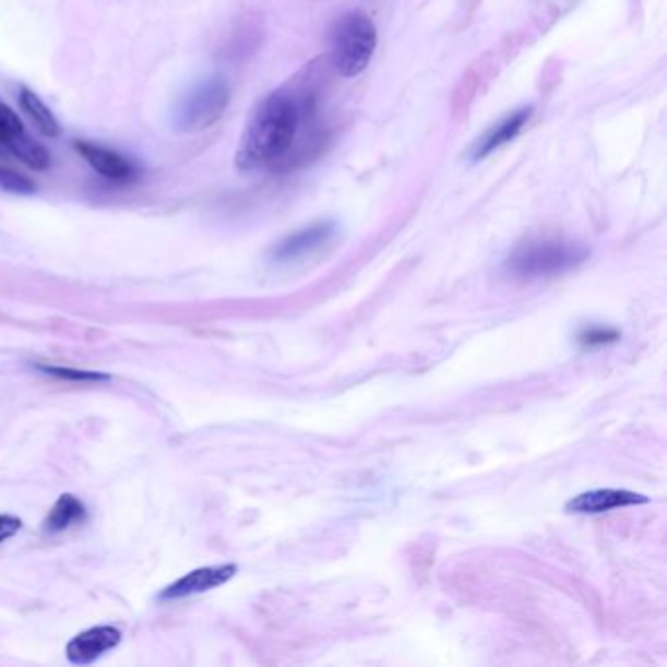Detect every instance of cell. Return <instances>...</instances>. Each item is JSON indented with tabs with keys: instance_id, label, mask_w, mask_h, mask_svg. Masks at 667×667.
<instances>
[{
	"instance_id": "cell-13",
	"label": "cell",
	"mask_w": 667,
	"mask_h": 667,
	"mask_svg": "<svg viewBox=\"0 0 667 667\" xmlns=\"http://www.w3.org/2000/svg\"><path fill=\"white\" fill-rule=\"evenodd\" d=\"M19 104L22 112L26 114L29 122L36 126L41 135L46 138H57L61 133V126L57 122L56 116L51 114L48 106L39 98L34 91H29L26 86H22L19 93Z\"/></svg>"
},
{
	"instance_id": "cell-8",
	"label": "cell",
	"mask_w": 667,
	"mask_h": 667,
	"mask_svg": "<svg viewBox=\"0 0 667 667\" xmlns=\"http://www.w3.org/2000/svg\"><path fill=\"white\" fill-rule=\"evenodd\" d=\"M648 501L646 496L629 491V489H592V491H583L580 496L570 499L565 503V511L573 515H602L615 509L644 505Z\"/></svg>"
},
{
	"instance_id": "cell-7",
	"label": "cell",
	"mask_w": 667,
	"mask_h": 667,
	"mask_svg": "<svg viewBox=\"0 0 667 667\" xmlns=\"http://www.w3.org/2000/svg\"><path fill=\"white\" fill-rule=\"evenodd\" d=\"M236 564L207 565V568H200V570L187 573V575H182L177 582L167 585V587L157 595V599H159V602H179V599H187L190 595L212 592V589H216L219 585L229 582L231 577H236Z\"/></svg>"
},
{
	"instance_id": "cell-14",
	"label": "cell",
	"mask_w": 667,
	"mask_h": 667,
	"mask_svg": "<svg viewBox=\"0 0 667 667\" xmlns=\"http://www.w3.org/2000/svg\"><path fill=\"white\" fill-rule=\"evenodd\" d=\"M39 372L41 374H48V377L59 378V380H69V382H108L110 374H104V372H95V370H79V368H65V367H46V365H38Z\"/></svg>"
},
{
	"instance_id": "cell-11",
	"label": "cell",
	"mask_w": 667,
	"mask_h": 667,
	"mask_svg": "<svg viewBox=\"0 0 667 667\" xmlns=\"http://www.w3.org/2000/svg\"><path fill=\"white\" fill-rule=\"evenodd\" d=\"M531 116H533V108L531 106L509 114L508 118H503L501 122L496 123L491 130H488V132L479 138L476 145H474V150H472V159H486L493 151H498L499 147L513 142L519 133L523 132V128L531 120Z\"/></svg>"
},
{
	"instance_id": "cell-12",
	"label": "cell",
	"mask_w": 667,
	"mask_h": 667,
	"mask_svg": "<svg viewBox=\"0 0 667 667\" xmlns=\"http://www.w3.org/2000/svg\"><path fill=\"white\" fill-rule=\"evenodd\" d=\"M85 519L86 509L83 501H79L71 493H63L49 511L48 519L44 521V531L49 535H59V533H65L67 528H71L76 523H83Z\"/></svg>"
},
{
	"instance_id": "cell-18",
	"label": "cell",
	"mask_w": 667,
	"mask_h": 667,
	"mask_svg": "<svg viewBox=\"0 0 667 667\" xmlns=\"http://www.w3.org/2000/svg\"><path fill=\"white\" fill-rule=\"evenodd\" d=\"M2 155H4V145L0 143V157H2Z\"/></svg>"
},
{
	"instance_id": "cell-9",
	"label": "cell",
	"mask_w": 667,
	"mask_h": 667,
	"mask_svg": "<svg viewBox=\"0 0 667 667\" xmlns=\"http://www.w3.org/2000/svg\"><path fill=\"white\" fill-rule=\"evenodd\" d=\"M122 640V632L116 627H95L76 634L67 644V659L73 666H91L103 658L106 652L116 648Z\"/></svg>"
},
{
	"instance_id": "cell-10",
	"label": "cell",
	"mask_w": 667,
	"mask_h": 667,
	"mask_svg": "<svg viewBox=\"0 0 667 667\" xmlns=\"http://www.w3.org/2000/svg\"><path fill=\"white\" fill-rule=\"evenodd\" d=\"M76 153L96 170L100 172L104 179L116 180V182H126L138 177V167L132 159H128L122 153L104 147L95 142H85V140H76L73 142Z\"/></svg>"
},
{
	"instance_id": "cell-2",
	"label": "cell",
	"mask_w": 667,
	"mask_h": 667,
	"mask_svg": "<svg viewBox=\"0 0 667 667\" xmlns=\"http://www.w3.org/2000/svg\"><path fill=\"white\" fill-rule=\"evenodd\" d=\"M587 247L565 239H536L519 245L503 264L517 281H540L568 273L587 259Z\"/></svg>"
},
{
	"instance_id": "cell-4",
	"label": "cell",
	"mask_w": 667,
	"mask_h": 667,
	"mask_svg": "<svg viewBox=\"0 0 667 667\" xmlns=\"http://www.w3.org/2000/svg\"><path fill=\"white\" fill-rule=\"evenodd\" d=\"M229 85L224 76H212L196 86L184 103L180 104L177 123L184 132H204L226 112L229 104Z\"/></svg>"
},
{
	"instance_id": "cell-17",
	"label": "cell",
	"mask_w": 667,
	"mask_h": 667,
	"mask_svg": "<svg viewBox=\"0 0 667 667\" xmlns=\"http://www.w3.org/2000/svg\"><path fill=\"white\" fill-rule=\"evenodd\" d=\"M22 528V521L14 515H0V545L16 535Z\"/></svg>"
},
{
	"instance_id": "cell-6",
	"label": "cell",
	"mask_w": 667,
	"mask_h": 667,
	"mask_svg": "<svg viewBox=\"0 0 667 667\" xmlns=\"http://www.w3.org/2000/svg\"><path fill=\"white\" fill-rule=\"evenodd\" d=\"M335 234H337V226L333 222L311 224L291 236L284 237L281 243L274 245L271 259L274 263H294L298 259L315 253L323 245L330 243Z\"/></svg>"
},
{
	"instance_id": "cell-1",
	"label": "cell",
	"mask_w": 667,
	"mask_h": 667,
	"mask_svg": "<svg viewBox=\"0 0 667 667\" xmlns=\"http://www.w3.org/2000/svg\"><path fill=\"white\" fill-rule=\"evenodd\" d=\"M315 135V96L308 85H284L264 96L245 123L236 153L241 172L276 167L288 160L300 145L306 151V133Z\"/></svg>"
},
{
	"instance_id": "cell-3",
	"label": "cell",
	"mask_w": 667,
	"mask_h": 667,
	"mask_svg": "<svg viewBox=\"0 0 667 667\" xmlns=\"http://www.w3.org/2000/svg\"><path fill=\"white\" fill-rule=\"evenodd\" d=\"M377 44V26L367 12L348 10L341 14L330 32L331 61L338 75L353 79L365 73Z\"/></svg>"
},
{
	"instance_id": "cell-15",
	"label": "cell",
	"mask_w": 667,
	"mask_h": 667,
	"mask_svg": "<svg viewBox=\"0 0 667 667\" xmlns=\"http://www.w3.org/2000/svg\"><path fill=\"white\" fill-rule=\"evenodd\" d=\"M0 190L10 192V194H20V196H32L36 192V184L22 172H16L9 167H0Z\"/></svg>"
},
{
	"instance_id": "cell-16",
	"label": "cell",
	"mask_w": 667,
	"mask_h": 667,
	"mask_svg": "<svg viewBox=\"0 0 667 667\" xmlns=\"http://www.w3.org/2000/svg\"><path fill=\"white\" fill-rule=\"evenodd\" d=\"M580 343L583 347H605V345H611L617 343L620 335L615 330H607V327H585L580 333Z\"/></svg>"
},
{
	"instance_id": "cell-5",
	"label": "cell",
	"mask_w": 667,
	"mask_h": 667,
	"mask_svg": "<svg viewBox=\"0 0 667 667\" xmlns=\"http://www.w3.org/2000/svg\"><path fill=\"white\" fill-rule=\"evenodd\" d=\"M0 143L24 165H28L29 169H49L51 157L48 150L26 132V128L20 122L19 114L2 103H0Z\"/></svg>"
}]
</instances>
